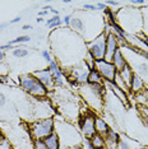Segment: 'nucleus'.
Wrapping results in <instances>:
<instances>
[{"instance_id": "nucleus-1", "label": "nucleus", "mask_w": 148, "mask_h": 149, "mask_svg": "<svg viewBox=\"0 0 148 149\" xmlns=\"http://www.w3.org/2000/svg\"><path fill=\"white\" fill-rule=\"evenodd\" d=\"M50 45L54 59L60 64L64 72L83 61L88 54L84 40L66 27L54 29L50 33Z\"/></svg>"}, {"instance_id": "nucleus-2", "label": "nucleus", "mask_w": 148, "mask_h": 149, "mask_svg": "<svg viewBox=\"0 0 148 149\" xmlns=\"http://www.w3.org/2000/svg\"><path fill=\"white\" fill-rule=\"evenodd\" d=\"M106 18L98 12H84L82 9L74 10L72 14L70 27L73 32H75L87 42L95 40L96 37L102 35L103 28L106 26Z\"/></svg>"}, {"instance_id": "nucleus-3", "label": "nucleus", "mask_w": 148, "mask_h": 149, "mask_svg": "<svg viewBox=\"0 0 148 149\" xmlns=\"http://www.w3.org/2000/svg\"><path fill=\"white\" fill-rule=\"evenodd\" d=\"M116 23L123 28L126 35L135 36L143 32V15L142 9L128 5L115 12Z\"/></svg>"}, {"instance_id": "nucleus-4", "label": "nucleus", "mask_w": 148, "mask_h": 149, "mask_svg": "<svg viewBox=\"0 0 148 149\" xmlns=\"http://www.w3.org/2000/svg\"><path fill=\"white\" fill-rule=\"evenodd\" d=\"M78 94L79 98L88 106L93 112L97 115V112L103 111V97L107 92L106 84H82L78 87Z\"/></svg>"}, {"instance_id": "nucleus-5", "label": "nucleus", "mask_w": 148, "mask_h": 149, "mask_svg": "<svg viewBox=\"0 0 148 149\" xmlns=\"http://www.w3.org/2000/svg\"><path fill=\"white\" fill-rule=\"evenodd\" d=\"M55 133L60 140V149H70L74 145L83 144V136L80 131L63 117H55Z\"/></svg>"}, {"instance_id": "nucleus-6", "label": "nucleus", "mask_w": 148, "mask_h": 149, "mask_svg": "<svg viewBox=\"0 0 148 149\" xmlns=\"http://www.w3.org/2000/svg\"><path fill=\"white\" fill-rule=\"evenodd\" d=\"M120 49L124 54L126 64L132 68L133 73L139 77L148 88V60L142 55V52L137 51L135 49H133L129 45H125Z\"/></svg>"}, {"instance_id": "nucleus-7", "label": "nucleus", "mask_w": 148, "mask_h": 149, "mask_svg": "<svg viewBox=\"0 0 148 149\" xmlns=\"http://www.w3.org/2000/svg\"><path fill=\"white\" fill-rule=\"evenodd\" d=\"M18 83L21 89L26 94H28L32 98H47L49 91L43 84L40 83V80L36 77H33L32 73L21 74L18 78Z\"/></svg>"}, {"instance_id": "nucleus-8", "label": "nucleus", "mask_w": 148, "mask_h": 149, "mask_svg": "<svg viewBox=\"0 0 148 149\" xmlns=\"http://www.w3.org/2000/svg\"><path fill=\"white\" fill-rule=\"evenodd\" d=\"M28 133L32 140H45L49 135H51L55 131V117L36 120L28 123Z\"/></svg>"}, {"instance_id": "nucleus-9", "label": "nucleus", "mask_w": 148, "mask_h": 149, "mask_svg": "<svg viewBox=\"0 0 148 149\" xmlns=\"http://www.w3.org/2000/svg\"><path fill=\"white\" fill-rule=\"evenodd\" d=\"M55 117V107L47 98H33L32 100V121ZM31 121V123H32Z\"/></svg>"}, {"instance_id": "nucleus-10", "label": "nucleus", "mask_w": 148, "mask_h": 149, "mask_svg": "<svg viewBox=\"0 0 148 149\" xmlns=\"http://www.w3.org/2000/svg\"><path fill=\"white\" fill-rule=\"evenodd\" d=\"M106 38L107 37L103 35H100L95 40L87 42V51L91 56L95 59V61L98 60H105L106 56Z\"/></svg>"}, {"instance_id": "nucleus-11", "label": "nucleus", "mask_w": 148, "mask_h": 149, "mask_svg": "<svg viewBox=\"0 0 148 149\" xmlns=\"http://www.w3.org/2000/svg\"><path fill=\"white\" fill-rule=\"evenodd\" d=\"M95 118H96V113L93 111L89 115H87V116L78 118L80 134H82V136L84 139H91L95 134H97L96 126H95Z\"/></svg>"}, {"instance_id": "nucleus-12", "label": "nucleus", "mask_w": 148, "mask_h": 149, "mask_svg": "<svg viewBox=\"0 0 148 149\" xmlns=\"http://www.w3.org/2000/svg\"><path fill=\"white\" fill-rule=\"evenodd\" d=\"M95 69L101 74L102 79L106 83H114L117 70L112 63H109L106 60H98V61L95 63Z\"/></svg>"}, {"instance_id": "nucleus-13", "label": "nucleus", "mask_w": 148, "mask_h": 149, "mask_svg": "<svg viewBox=\"0 0 148 149\" xmlns=\"http://www.w3.org/2000/svg\"><path fill=\"white\" fill-rule=\"evenodd\" d=\"M15 111H17L15 106L9 102L5 93L0 91V118L4 121H8L9 118L14 116Z\"/></svg>"}, {"instance_id": "nucleus-14", "label": "nucleus", "mask_w": 148, "mask_h": 149, "mask_svg": "<svg viewBox=\"0 0 148 149\" xmlns=\"http://www.w3.org/2000/svg\"><path fill=\"white\" fill-rule=\"evenodd\" d=\"M33 77H36L37 79L40 80V83L43 84L46 88H47L49 92L55 89V82H54V77L51 72H50L49 68H42L40 70H33Z\"/></svg>"}, {"instance_id": "nucleus-15", "label": "nucleus", "mask_w": 148, "mask_h": 149, "mask_svg": "<svg viewBox=\"0 0 148 149\" xmlns=\"http://www.w3.org/2000/svg\"><path fill=\"white\" fill-rule=\"evenodd\" d=\"M119 47H120L119 42H117V38L114 33H111V35L107 36V38H106V56H105L106 61L111 63V60H112V57H114V54H115V51L119 49Z\"/></svg>"}, {"instance_id": "nucleus-16", "label": "nucleus", "mask_w": 148, "mask_h": 149, "mask_svg": "<svg viewBox=\"0 0 148 149\" xmlns=\"http://www.w3.org/2000/svg\"><path fill=\"white\" fill-rule=\"evenodd\" d=\"M129 88H130V94H133V96L143 93L147 91V87H146V84H144V82L138 75H135V74L133 75V79H132V82H130Z\"/></svg>"}, {"instance_id": "nucleus-17", "label": "nucleus", "mask_w": 148, "mask_h": 149, "mask_svg": "<svg viewBox=\"0 0 148 149\" xmlns=\"http://www.w3.org/2000/svg\"><path fill=\"white\" fill-rule=\"evenodd\" d=\"M95 126H96V133L102 135V136H106L107 133L110 131V125L109 123L105 120L103 117L98 116V115H96V118H95Z\"/></svg>"}, {"instance_id": "nucleus-18", "label": "nucleus", "mask_w": 148, "mask_h": 149, "mask_svg": "<svg viewBox=\"0 0 148 149\" xmlns=\"http://www.w3.org/2000/svg\"><path fill=\"white\" fill-rule=\"evenodd\" d=\"M119 140H120V135L117 134L114 129H110V131L105 136L106 148L107 149H116V145L119 143Z\"/></svg>"}, {"instance_id": "nucleus-19", "label": "nucleus", "mask_w": 148, "mask_h": 149, "mask_svg": "<svg viewBox=\"0 0 148 149\" xmlns=\"http://www.w3.org/2000/svg\"><path fill=\"white\" fill-rule=\"evenodd\" d=\"M111 63L114 64V66L116 68L117 72H120V70L126 65V60H125V57H124V54L120 47L115 51V54H114V57H112V60H111Z\"/></svg>"}, {"instance_id": "nucleus-20", "label": "nucleus", "mask_w": 148, "mask_h": 149, "mask_svg": "<svg viewBox=\"0 0 148 149\" xmlns=\"http://www.w3.org/2000/svg\"><path fill=\"white\" fill-rule=\"evenodd\" d=\"M117 74H119L120 78H121L124 82H125L126 86L129 87V86H130V82H132V79H133V75H134L132 68H130V66L126 64V65L124 66L123 69L120 70V72H117ZM129 89H130V88H129Z\"/></svg>"}, {"instance_id": "nucleus-21", "label": "nucleus", "mask_w": 148, "mask_h": 149, "mask_svg": "<svg viewBox=\"0 0 148 149\" xmlns=\"http://www.w3.org/2000/svg\"><path fill=\"white\" fill-rule=\"evenodd\" d=\"M91 144H92L93 149H106V141H105V136L100 134H95L92 138L89 139Z\"/></svg>"}, {"instance_id": "nucleus-22", "label": "nucleus", "mask_w": 148, "mask_h": 149, "mask_svg": "<svg viewBox=\"0 0 148 149\" xmlns=\"http://www.w3.org/2000/svg\"><path fill=\"white\" fill-rule=\"evenodd\" d=\"M43 141H45V144L47 145L49 149H60V140H59L58 134H56L55 131H54L51 135H49Z\"/></svg>"}, {"instance_id": "nucleus-23", "label": "nucleus", "mask_w": 148, "mask_h": 149, "mask_svg": "<svg viewBox=\"0 0 148 149\" xmlns=\"http://www.w3.org/2000/svg\"><path fill=\"white\" fill-rule=\"evenodd\" d=\"M87 83H88V84H105V80L102 79L101 74L97 72L96 69H93V70H91L89 74H88Z\"/></svg>"}, {"instance_id": "nucleus-24", "label": "nucleus", "mask_w": 148, "mask_h": 149, "mask_svg": "<svg viewBox=\"0 0 148 149\" xmlns=\"http://www.w3.org/2000/svg\"><path fill=\"white\" fill-rule=\"evenodd\" d=\"M61 24H63V19L60 18L59 15H54L51 17L50 19L46 21V26H47L49 29H58V28H61Z\"/></svg>"}, {"instance_id": "nucleus-25", "label": "nucleus", "mask_w": 148, "mask_h": 149, "mask_svg": "<svg viewBox=\"0 0 148 149\" xmlns=\"http://www.w3.org/2000/svg\"><path fill=\"white\" fill-rule=\"evenodd\" d=\"M12 55L14 57H17V59H23V57L29 55V49L23 47V46L14 47V49H12Z\"/></svg>"}, {"instance_id": "nucleus-26", "label": "nucleus", "mask_w": 148, "mask_h": 149, "mask_svg": "<svg viewBox=\"0 0 148 149\" xmlns=\"http://www.w3.org/2000/svg\"><path fill=\"white\" fill-rule=\"evenodd\" d=\"M140 121L148 127V106H137Z\"/></svg>"}, {"instance_id": "nucleus-27", "label": "nucleus", "mask_w": 148, "mask_h": 149, "mask_svg": "<svg viewBox=\"0 0 148 149\" xmlns=\"http://www.w3.org/2000/svg\"><path fill=\"white\" fill-rule=\"evenodd\" d=\"M142 9V15H143V33L148 37V5L143 6Z\"/></svg>"}, {"instance_id": "nucleus-28", "label": "nucleus", "mask_w": 148, "mask_h": 149, "mask_svg": "<svg viewBox=\"0 0 148 149\" xmlns=\"http://www.w3.org/2000/svg\"><path fill=\"white\" fill-rule=\"evenodd\" d=\"M29 41H31V37L28 35H23V36L17 37L15 40H10L8 43L10 46H13V45H18V43H26V42H29Z\"/></svg>"}, {"instance_id": "nucleus-29", "label": "nucleus", "mask_w": 148, "mask_h": 149, "mask_svg": "<svg viewBox=\"0 0 148 149\" xmlns=\"http://www.w3.org/2000/svg\"><path fill=\"white\" fill-rule=\"evenodd\" d=\"M116 149H132V145H130V143L126 140V138L120 136V140L116 145Z\"/></svg>"}, {"instance_id": "nucleus-30", "label": "nucleus", "mask_w": 148, "mask_h": 149, "mask_svg": "<svg viewBox=\"0 0 148 149\" xmlns=\"http://www.w3.org/2000/svg\"><path fill=\"white\" fill-rule=\"evenodd\" d=\"M84 63L87 64V66L89 68V70H93V69H95V63H96V61H95V59H93V57L89 55V54H87V55H86Z\"/></svg>"}, {"instance_id": "nucleus-31", "label": "nucleus", "mask_w": 148, "mask_h": 149, "mask_svg": "<svg viewBox=\"0 0 148 149\" xmlns=\"http://www.w3.org/2000/svg\"><path fill=\"white\" fill-rule=\"evenodd\" d=\"M32 141H33L32 143L33 149H49L43 140H32Z\"/></svg>"}, {"instance_id": "nucleus-32", "label": "nucleus", "mask_w": 148, "mask_h": 149, "mask_svg": "<svg viewBox=\"0 0 148 149\" xmlns=\"http://www.w3.org/2000/svg\"><path fill=\"white\" fill-rule=\"evenodd\" d=\"M41 56L43 57V60H45V61L47 63V64H49V63H51V61H52V59H54L52 55L47 51V50H42V51H41Z\"/></svg>"}, {"instance_id": "nucleus-33", "label": "nucleus", "mask_w": 148, "mask_h": 149, "mask_svg": "<svg viewBox=\"0 0 148 149\" xmlns=\"http://www.w3.org/2000/svg\"><path fill=\"white\" fill-rule=\"evenodd\" d=\"M8 65L4 60H0V75H8Z\"/></svg>"}, {"instance_id": "nucleus-34", "label": "nucleus", "mask_w": 148, "mask_h": 149, "mask_svg": "<svg viewBox=\"0 0 148 149\" xmlns=\"http://www.w3.org/2000/svg\"><path fill=\"white\" fill-rule=\"evenodd\" d=\"M82 10H84V12H98L97 10L96 4H83Z\"/></svg>"}, {"instance_id": "nucleus-35", "label": "nucleus", "mask_w": 148, "mask_h": 149, "mask_svg": "<svg viewBox=\"0 0 148 149\" xmlns=\"http://www.w3.org/2000/svg\"><path fill=\"white\" fill-rule=\"evenodd\" d=\"M70 21H72V14H66V15H64V24H65L66 28H69L70 27Z\"/></svg>"}, {"instance_id": "nucleus-36", "label": "nucleus", "mask_w": 148, "mask_h": 149, "mask_svg": "<svg viewBox=\"0 0 148 149\" xmlns=\"http://www.w3.org/2000/svg\"><path fill=\"white\" fill-rule=\"evenodd\" d=\"M96 6H97V10H103L105 12L106 9H107V6H106V4L105 3H96Z\"/></svg>"}, {"instance_id": "nucleus-37", "label": "nucleus", "mask_w": 148, "mask_h": 149, "mask_svg": "<svg viewBox=\"0 0 148 149\" xmlns=\"http://www.w3.org/2000/svg\"><path fill=\"white\" fill-rule=\"evenodd\" d=\"M8 75H0V84H8Z\"/></svg>"}, {"instance_id": "nucleus-38", "label": "nucleus", "mask_w": 148, "mask_h": 149, "mask_svg": "<svg viewBox=\"0 0 148 149\" xmlns=\"http://www.w3.org/2000/svg\"><path fill=\"white\" fill-rule=\"evenodd\" d=\"M105 4H106V6H107V5H111V6H119V5H120V3H119V1H105Z\"/></svg>"}, {"instance_id": "nucleus-39", "label": "nucleus", "mask_w": 148, "mask_h": 149, "mask_svg": "<svg viewBox=\"0 0 148 149\" xmlns=\"http://www.w3.org/2000/svg\"><path fill=\"white\" fill-rule=\"evenodd\" d=\"M21 17H15V18L14 19H12V21L10 22H9V23H10V24H15V23H19V22H21Z\"/></svg>"}, {"instance_id": "nucleus-40", "label": "nucleus", "mask_w": 148, "mask_h": 149, "mask_svg": "<svg viewBox=\"0 0 148 149\" xmlns=\"http://www.w3.org/2000/svg\"><path fill=\"white\" fill-rule=\"evenodd\" d=\"M9 24H10V23H9V22H5V23H0V29H3V28H6V27H8Z\"/></svg>"}, {"instance_id": "nucleus-41", "label": "nucleus", "mask_w": 148, "mask_h": 149, "mask_svg": "<svg viewBox=\"0 0 148 149\" xmlns=\"http://www.w3.org/2000/svg\"><path fill=\"white\" fill-rule=\"evenodd\" d=\"M32 28H33V27L31 24H24L22 27V29H26V31H27V29H32Z\"/></svg>"}, {"instance_id": "nucleus-42", "label": "nucleus", "mask_w": 148, "mask_h": 149, "mask_svg": "<svg viewBox=\"0 0 148 149\" xmlns=\"http://www.w3.org/2000/svg\"><path fill=\"white\" fill-rule=\"evenodd\" d=\"M50 12H51L54 15H59V12L56 10V9H54V8H51V9H50Z\"/></svg>"}, {"instance_id": "nucleus-43", "label": "nucleus", "mask_w": 148, "mask_h": 149, "mask_svg": "<svg viewBox=\"0 0 148 149\" xmlns=\"http://www.w3.org/2000/svg\"><path fill=\"white\" fill-rule=\"evenodd\" d=\"M46 14H47V12H45V10H41V12L38 13V17H42V18H43V17H45Z\"/></svg>"}, {"instance_id": "nucleus-44", "label": "nucleus", "mask_w": 148, "mask_h": 149, "mask_svg": "<svg viewBox=\"0 0 148 149\" xmlns=\"http://www.w3.org/2000/svg\"><path fill=\"white\" fill-rule=\"evenodd\" d=\"M4 57H5V54L3 51H0V60H4Z\"/></svg>"}, {"instance_id": "nucleus-45", "label": "nucleus", "mask_w": 148, "mask_h": 149, "mask_svg": "<svg viewBox=\"0 0 148 149\" xmlns=\"http://www.w3.org/2000/svg\"><path fill=\"white\" fill-rule=\"evenodd\" d=\"M36 21H37V23H42V22H43V18H42V17H38Z\"/></svg>"}, {"instance_id": "nucleus-46", "label": "nucleus", "mask_w": 148, "mask_h": 149, "mask_svg": "<svg viewBox=\"0 0 148 149\" xmlns=\"http://www.w3.org/2000/svg\"><path fill=\"white\" fill-rule=\"evenodd\" d=\"M146 97H147V103H146V106H148V88H147V91H146Z\"/></svg>"}, {"instance_id": "nucleus-47", "label": "nucleus", "mask_w": 148, "mask_h": 149, "mask_svg": "<svg viewBox=\"0 0 148 149\" xmlns=\"http://www.w3.org/2000/svg\"><path fill=\"white\" fill-rule=\"evenodd\" d=\"M140 149H148V145H146V147H142Z\"/></svg>"}, {"instance_id": "nucleus-48", "label": "nucleus", "mask_w": 148, "mask_h": 149, "mask_svg": "<svg viewBox=\"0 0 148 149\" xmlns=\"http://www.w3.org/2000/svg\"><path fill=\"white\" fill-rule=\"evenodd\" d=\"M1 135H3V133H1V131H0V136H1Z\"/></svg>"}, {"instance_id": "nucleus-49", "label": "nucleus", "mask_w": 148, "mask_h": 149, "mask_svg": "<svg viewBox=\"0 0 148 149\" xmlns=\"http://www.w3.org/2000/svg\"><path fill=\"white\" fill-rule=\"evenodd\" d=\"M13 149H14V148H13Z\"/></svg>"}]
</instances>
